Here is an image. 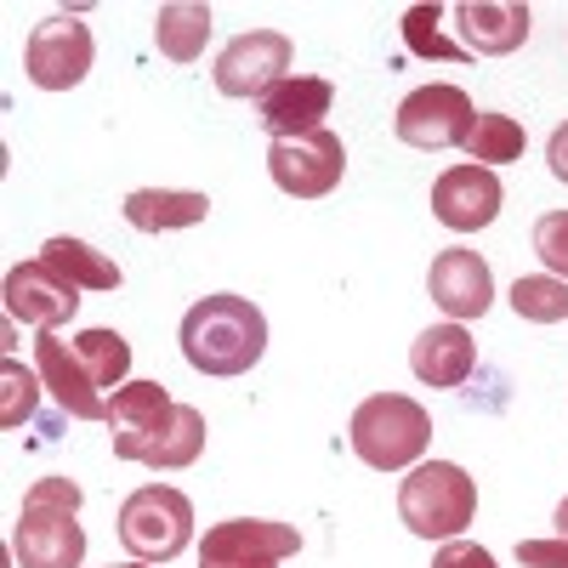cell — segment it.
Listing matches in <instances>:
<instances>
[{
    "mask_svg": "<svg viewBox=\"0 0 568 568\" xmlns=\"http://www.w3.org/2000/svg\"><path fill=\"white\" fill-rule=\"evenodd\" d=\"M154 40L171 63H200L211 40V7L205 0H171L154 12Z\"/></svg>",
    "mask_w": 568,
    "mask_h": 568,
    "instance_id": "obj_20",
    "label": "cell"
},
{
    "mask_svg": "<svg viewBox=\"0 0 568 568\" xmlns=\"http://www.w3.org/2000/svg\"><path fill=\"white\" fill-rule=\"evenodd\" d=\"M40 262L58 267L69 284H80V291H120V284H125L120 262H109L103 251H91L85 240H69V233L45 240V245H40Z\"/></svg>",
    "mask_w": 568,
    "mask_h": 568,
    "instance_id": "obj_21",
    "label": "cell"
},
{
    "mask_svg": "<svg viewBox=\"0 0 568 568\" xmlns=\"http://www.w3.org/2000/svg\"><path fill=\"white\" fill-rule=\"evenodd\" d=\"M471 120H478V109H471V98L460 85H420L398 103V142H409L420 154L460 149Z\"/></svg>",
    "mask_w": 568,
    "mask_h": 568,
    "instance_id": "obj_10",
    "label": "cell"
},
{
    "mask_svg": "<svg viewBox=\"0 0 568 568\" xmlns=\"http://www.w3.org/2000/svg\"><path fill=\"white\" fill-rule=\"evenodd\" d=\"M433 568H495V557L478 540H444V551L433 557Z\"/></svg>",
    "mask_w": 568,
    "mask_h": 568,
    "instance_id": "obj_30",
    "label": "cell"
},
{
    "mask_svg": "<svg viewBox=\"0 0 568 568\" xmlns=\"http://www.w3.org/2000/svg\"><path fill=\"white\" fill-rule=\"evenodd\" d=\"M353 455L375 471H404V466H420L426 444H433V415H426L415 398L404 393H375L353 409Z\"/></svg>",
    "mask_w": 568,
    "mask_h": 568,
    "instance_id": "obj_4",
    "label": "cell"
},
{
    "mask_svg": "<svg viewBox=\"0 0 568 568\" xmlns=\"http://www.w3.org/2000/svg\"><path fill=\"white\" fill-rule=\"evenodd\" d=\"M511 313L529 324H562L568 318V278L551 273H524L511 284Z\"/></svg>",
    "mask_w": 568,
    "mask_h": 568,
    "instance_id": "obj_25",
    "label": "cell"
},
{
    "mask_svg": "<svg viewBox=\"0 0 568 568\" xmlns=\"http://www.w3.org/2000/svg\"><path fill=\"white\" fill-rule=\"evenodd\" d=\"M120 211L136 233H176L211 216V194H194V187H136V194H125Z\"/></svg>",
    "mask_w": 568,
    "mask_h": 568,
    "instance_id": "obj_19",
    "label": "cell"
},
{
    "mask_svg": "<svg viewBox=\"0 0 568 568\" xmlns=\"http://www.w3.org/2000/svg\"><path fill=\"white\" fill-rule=\"evenodd\" d=\"M460 149H466V165H511V160H524L529 136H524V125H517L511 114L478 109V120H471Z\"/></svg>",
    "mask_w": 568,
    "mask_h": 568,
    "instance_id": "obj_22",
    "label": "cell"
},
{
    "mask_svg": "<svg viewBox=\"0 0 568 568\" xmlns=\"http://www.w3.org/2000/svg\"><path fill=\"white\" fill-rule=\"evenodd\" d=\"M455 29H460V52L466 58H506L529 40L535 12L524 0H460L455 7Z\"/></svg>",
    "mask_w": 568,
    "mask_h": 568,
    "instance_id": "obj_16",
    "label": "cell"
},
{
    "mask_svg": "<svg viewBox=\"0 0 568 568\" xmlns=\"http://www.w3.org/2000/svg\"><path fill=\"white\" fill-rule=\"evenodd\" d=\"M98 63V40L74 12H52L45 23H34L29 45H23V69L40 91H69L91 74Z\"/></svg>",
    "mask_w": 568,
    "mask_h": 568,
    "instance_id": "obj_6",
    "label": "cell"
},
{
    "mask_svg": "<svg viewBox=\"0 0 568 568\" xmlns=\"http://www.w3.org/2000/svg\"><path fill=\"white\" fill-rule=\"evenodd\" d=\"M302 551V535L291 524H267V517H227L211 524L200 540V568H278L284 557Z\"/></svg>",
    "mask_w": 568,
    "mask_h": 568,
    "instance_id": "obj_8",
    "label": "cell"
},
{
    "mask_svg": "<svg viewBox=\"0 0 568 568\" xmlns=\"http://www.w3.org/2000/svg\"><path fill=\"white\" fill-rule=\"evenodd\" d=\"M535 256L551 267V278H568V211H546L535 222Z\"/></svg>",
    "mask_w": 568,
    "mask_h": 568,
    "instance_id": "obj_28",
    "label": "cell"
},
{
    "mask_svg": "<svg viewBox=\"0 0 568 568\" xmlns=\"http://www.w3.org/2000/svg\"><path fill=\"white\" fill-rule=\"evenodd\" d=\"M291 58H296V45L278 29L233 34L216 58V91L222 98H256L262 103L278 80H291Z\"/></svg>",
    "mask_w": 568,
    "mask_h": 568,
    "instance_id": "obj_7",
    "label": "cell"
},
{
    "mask_svg": "<svg viewBox=\"0 0 568 568\" xmlns=\"http://www.w3.org/2000/svg\"><path fill=\"white\" fill-rule=\"evenodd\" d=\"M546 165H551V176L557 182H568V120L551 131V142H546Z\"/></svg>",
    "mask_w": 568,
    "mask_h": 568,
    "instance_id": "obj_31",
    "label": "cell"
},
{
    "mask_svg": "<svg viewBox=\"0 0 568 568\" xmlns=\"http://www.w3.org/2000/svg\"><path fill=\"white\" fill-rule=\"evenodd\" d=\"M0 387H7V404H0V426H23L34 415V387H40V375H29L18 358L0 364Z\"/></svg>",
    "mask_w": 568,
    "mask_h": 568,
    "instance_id": "obj_27",
    "label": "cell"
},
{
    "mask_svg": "<svg viewBox=\"0 0 568 568\" xmlns=\"http://www.w3.org/2000/svg\"><path fill=\"white\" fill-rule=\"evenodd\" d=\"M329 103H336V85H329V80H318V74H291V80H278L267 98H262V114H256V120L267 125L273 142H284V136H313V131H324Z\"/></svg>",
    "mask_w": 568,
    "mask_h": 568,
    "instance_id": "obj_17",
    "label": "cell"
},
{
    "mask_svg": "<svg viewBox=\"0 0 568 568\" xmlns=\"http://www.w3.org/2000/svg\"><path fill=\"white\" fill-rule=\"evenodd\" d=\"M398 517L420 540H460L478 517V484L455 460H420L398 484Z\"/></svg>",
    "mask_w": 568,
    "mask_h": 568,
    "instance_id": "obj_3",
    "label": "cell"
},
{
    "mask_svg": "<svg viewBox=\"0 0 568 568\" xmlns=\"http://www.w3.org/2000/svg\"><path fill=\"white\" fill-rule=\"evenodd\" d=\"M182 358L200 375H245L267 353V318L251 296H205L182 313Z\"/></svg>",
    "mask_w": 568,
    "mask_h": 568,
    "instance_id": "obj_1",
    "label": "cell"
},
{
    "mask_svg": "<svg viewBox=\"0 0 568 568\" xmlns=\"http://www.w3.org/2000/svg\"><path fill=\"white\" fill-rule=\"evenodd\" d=\"M120 540H125L131 562H171L194 540V506L171 484H142L120 506Z\"/></svg>",
    "mask_w": 568,
    "mask_h": 568,
    "instance_id": "obj_5",
    "label": "cell"
},
{
    "mask_svg": "<svg viewBox=\"0 0 568 568\" xmlns=\"http://www.w3.org/2000/svg\"><path fill=\"white\" fill-rule=\"evenodd\" d=\"M74 353L91 375V387H98L109 398V387L120 393L125 387V369H131V342L120 336V329H80L74 336Z\"/></svg>",
    "mask_w": 568,
    "mask_h": 568,
    "instance_id": "obj_24",
    "label": "cell"
},
{
    "mask_svg": "<svg viewBox=\"0 0 568 568\" xmlns=\"http://www.w3.org/2000/svg\"><path fill=\"white\" fill-rule=\"evenodd\" d=\"M171 409H176V398H171L160 382H125V387L109 398L114 460H149V449L160 444Z\"/></svg>",
    "mask_w": 568,
    "mask_h": 568,
    "instance_id": "obj_11",
    "label": "cell"
},
{
    "mask_svg": "<svg viewBox=\"0 0 568 568\" xmlns=\"http://www.w3.org/2000/svg\"><path fill=\"white\" fill-rule=\"evenodd\" d=\"M444 7H409L404 12V40H409V52L415 58H444V63H460L466 52L455 40H444Z\"/></svg>",
    "mask_w": 568,
    "mask_h": 568,
    "instance_id": "obj_26",
    "label": "cell"
},
{
    "mask_svg": "<svg viewBox=\"0 0 568 568\" xmlns=\"http://www.w3.org/2000/svg\"><path fill=\"white\" fill-rule=\"evenodd\" d=\"M109 568H114V562H109ZM120 568H149V562H120Z\"/></svg>",
    "mask_w": 568,
    "mask_h": 568,
    "instance_id": "obj_33",
    "label": "cell"
},
{
    "mask_svg": "<svg viewBox=\"0 0 568 568\" xmlns=\"http://www.w3.org/2000/svg\"><path fill=\"white\" fill-rule=\"evenodd\" d=\"M471 364H478V347L460 324H433L420 329L415 347H409V369L420 387H466Z\"/></svg>",
    "mask_w": 568,
    "mask_h": 568,
    "instance_id": "obj_18",
    "label": "cell"
},
{
    "mask_svg": "<svg viewBox=\"0 0 568 568\" xmlns=\"http://www.w3.org/2000/svg\"><path fill=\"white\" fill-rule=\"evenodd\" d=\"M80 500L85 495L74 478H34L29 484L23 511L12 524L18 568H80V557H85V529L74 524Z\"/></svg>",
    "mask_w": 568,
    "mask_h": 568,
    "instance_id": "obj_2",
    "label": "cell"
},
{
    "mask_svg": "<svg viewBox=\"0 0 568 568\" xmlns=\"http://www.w3.org/2000/svg\"><path fill=\"white\" fill-rule=\"evenodd\" d=\"M347 171V149L336 131H313V136H284L267 149V176L284 187L291 200H324Z\"/></svg>",
    "mask_w": 568,
    "mask_h": 568,
    "instance_id": "obj_9",
    "label": "cell"
},
{
    "mask_svg": "<svg viewBox=\"0 0 568 568\" xmlns=\"http://www.w3.org/2000/svg\"><path fill=\"white\" fill-rule=\"evenodd\" d=\"M34 375H40V387L58 398V409H69L74 420H109V398L91 387V375H85L74 342H63L58 329H40V342H34Z\"/></svg>",
    "mask_w": 568,
    "mask_h": 568,
    "instance_id": "obj_15",
    "label": "cell"
},
{
    "mask_svg": "<svg viewBox=\"0 0 568 568\" xmlns=\"http://www.w3.org/2000/svg\"><path fill=\"white\" fill-rule=\"evenodd\" d=\"M517 562H524V568H568V535L517 540Z\"/></svg>",
    "mask_w": 568,
    "mask_h": 568,
    "instance_id": "obj_29",
    "label": "cell"
},
{
    "mask_svg": "<svg viewBox=\"0 0 568 568\" xmlns=\"http://www.w3.org/2000/svg\"><path fill=\"white\" fill-rule=\"evenodd\" d=\"M500 200L506 187L489 165H449L438 182H433V216L455 233H478L500 216Z\"/></svg>",
    "mask_w": 568,
    "mask_h": 568,
    "instance_id": "obj_14",
    "label": "cell"
},
{
    "mask_svg": "<svg viewBox=\"0 0 568 568\" xmlns=\"http://www.w3.org/2000/svg\"><path fill=\"white\" fill-rule=\"evenodd\" d=\"M7 313L18 324H34V329H58L80 313V284H69L58 267H45V262H18L7 273Z\"/></svg>",
    "mask_w": 568,
    "mask_h": 568,
    "instance_id": "obj_13",
    "label": "cell"
},
{
    "mask_svg": "<svg viewBox=\"0 0 568 568\" xmlns=\"http://www.w3.org/2000/svg\"><path fill=\"white\" fill-rule=\"evenodd\" d=\"M426 291H433V302L449 313V324H466V318H484L489 302H495V273L478 251L466 245H449L433 256V267H426Z\"/></svg>",
    "mask_w": 568,
    "mask_h": 568,
    "instance_id": "obj_12",
    "label": "cell"
},
{
    "mask_svg": "<svg viewBox=\"0 0 568 568\" xmlns=\"http://www.w3.org/2000/svg\"><path fill=\"white\" fill-rule=\"evenodd\" d=\"M551 524H557V535H568V495L557 500V517H551Z\"/></svg>",
    "mask_w": 568,
    "mask_h": 568,
    "instance_id": "obj_32",
    "label": "cell"
},
{
    "mask_svg": "<svg viewBox=\"0 0 568 568\" xmlns=\"http://www.w3.org/2000/svg\"><path fill=\"white\" fill-rule=\"evenodd\" d=\"M200 455H205V415L194 404H176L171 420H165V433H160V444L149 449V460H142V466L182 471V466H194Z\"/></svg>",
    "mask_w": 568,
    "mask_h": 568,
    "instance_id": "obj_23",
    "label": "cell"
}]
</instances>
